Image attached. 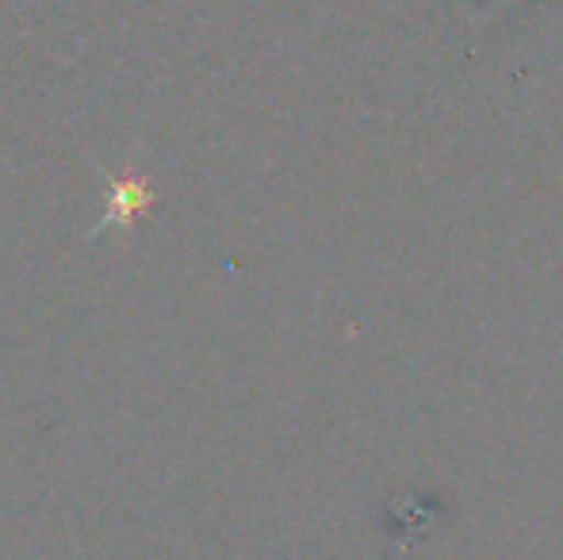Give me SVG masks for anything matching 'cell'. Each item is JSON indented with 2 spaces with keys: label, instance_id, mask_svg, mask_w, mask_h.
<instances>
[{
  "label": "cell",
  "instance_id": "cell-1",
  "mask_svg": "<svg viewBox=\"0 0 563 560\" xmlns=\"http://www.w3.org/2000/svg\"><path fill=\"white\" fill-rule=\"evenodd\" d=\"M108 211L100 219V227H92L89 239H100L112 227H131L139 219V211H146L154 204V188L139 177H108Z\"/></svg>",
  "mask_w": 563,
  "mask_h": 560
}]
</instances>
